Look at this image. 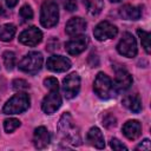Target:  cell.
<instances>
[{
	"mask_svg": "<svg viewBox=\"0 0 151 151\" xmlns=\"http://www.w3.org/2000/svg\"><path fill=\"white\" fill-rule=\"evenodd\" d=\"M58 132L65 143H70L72 145H79L81 142L79 130L76 126V124L68 112H66L61 116V118L58 123Z\"/></svg>",
	"mask_w": 151,
	"mask_h": 151,
	"instance_id": "cell-1",
	"label": "cell"
},
{
	"mask_svg": "<svg viewBox=\"0 0 151 151\" xmlns=\"http://www.w3.org/2000/svg\"><path fill=\"white\" fill-rule=\"evenodd\" d=\"M29 103H31L29 96L25 92H19L6 101V104L2 107V113L5 114L22 113L29 107Z\"/></svg>",
	"mask_w": 151,
	"mask_h": 151,
	"instance_id": "cell-2",
	"label": "cell"
},
{
	"mask_svg": "<svg viewBox=\"0 0 151 151\" xmlns=\"http://www.w3.org/2000/svg\"><path fill=\"white\" fill-rule=\"evenodd\" d=\"M58 20H59V8L57 2L52 0L44 1L40 11V24L45 28H51L58 24Z\"/></svg>",
	"mask_w": 151,
	"mask_h": 151,
	"instance_id": "cell-3",
	"label": "cell"
},
{
	"mask_svg": "<svg viewBox=\"0 0 151 151\" xmlns=\"http://www.w3.org/2000/svg\"><path fill=\"white\" fill-rule=\"evenodd\" d=\"M93 90L96 94L101 99H109L113 96L114 87L111 78L104 72H99L93 81Z\"/></svg>",
	"mask_w": 151,
	"mask_h": 151,
	"instance_id": "cell-4",
	"label": "cell"
},
{
	"mask_svg": "<svg viewBox=\"0 0 151 151\" xmlns=\"http://www.w3.org/2000/svg\"><path fill=\"white\" fill-rule=\"evenodd\" d=\"M42 61H44V59H42L41 53L33 51V52L27 53L21 59V61L19 63V68L25 73L35 74L41 70Z\"/></svg>",
	"mask_w": 151,
	"mask_h": 151,
	"instance_id": "cell-5",
	"label": "cell"
},
{
	"mask_svg": "<svg viewBox=\"0 0 151 151\" xmlns=\"http://www.w3.org/2000/svg\"><path fill=\"white\" fill-rule=\"evenodd\" d=\"M117 51L119 54H122L124 57L133 58L137 54V42H136L134 37L131 33L125 32L122 35V38L117 45Z\"/></svg>",
	"mask_w": 151,
	"mask_h": 151,
	"instance_id": "cell-6",
	"label": "cell"
},
{
	"mask_svg": "<svg viewBox=\"0 0 151 151\" xmlns=\"http://www.w3.org/2000/svg\"><path fill=\"white\" fill-rule=\"evenodd\" d=\"M80 90V77L78 73L73 72L66 76L63 80V91L67 99L74 98Z\"/></svg>",
	"mask_w": 151,
	"mask_h": 151,
	"instance_id": "cell-7",
	"label": "cell"
},
{
	"mask_svg": "<svg viewBox=\"0 0 151 151\" xmlns=\"http://www.w3.org/2000/svg\"><path fill=\"white\" fill-rule=\"evenodd\" d=\"M117 34H118V28L109 21L99 22L93 29V35L99 41H105V40H109V39H113Z\"/></svg>",
	"mask_w": 151,
	"mask_h": 151,
	"instance_id": "cell-8",
	"label": "cell"
},
{
	"mask_svg": "<svg viewBox=\"0 0 151 151\" xmlns=\"http://www.w3.org/2000/svg\"><path fill=\"white\" fill-rule=\"evenodd\" d=\"M19 41L26 46H37L38 44L41 42L42 40V33L41 31L35 27V26H32V27H28L27 29L22 31L19 35Z\"/></svg>",
	"mask_w": 151,
	"mask_h": 151,
	"instance_id": "cell-9",
	"label": "cell"
},
{
	"mask_svg": "<svg viewBox=\"0 0 151 151\" xmlns=\"http://www.w3.org/2000/svg\"><path fill=\"white\" fill-rule=\"evenodd\" d=\"M61 96L59 94L58 90L50 91V93L45 96L41 103V109L46 114H53L61 106Z\"/></svg>",
	"mask_w": 151,
	"mask_h": 151,
	"instance_id": "cell-10",
	"label": "cell"
},
{
	"mask_svg": "<svg viewBox=\"0 0 151 151\" xmlns=\"http://www.w3.org/2000/svg\"><path fill=\"white\" fill-rule=\"evenodd\" d=\"M87 44H88V39L86 35L84 34L76 35L72 37V39L65 44V50L71 55H78L86 50Z\"/></svg>",
	"mask_w": 151,
	"mask_h": 151,
	"instance_id": "cell-11",
	"label": "cell"
},
{
	"mask_svg": "<svg viewBox=\"0 0 151 151\" xmlns=\"http://www.w3.org/2000/svg\"><path fill=\"white\" fill-rule=\"evenodd\" d=\"M46 66L52 72H66L71 67V60L63 55H51L46 61Z\"/></svg>",
	"mask_w": 151,
	"mask_h": 151,
	"instance_id": "cell-12",
	"label": "cell"
},
{
	"mask_svg": "<svg viewBox=\"0 0 151 151\" xmlns=\"http://www.w3.org/2000/svg\"><path fill=\"white\" fill-rule=\"evenodd\" d=\"M86 27H87V24L83 18L73 17L67 21L65 26V32L70 37H76V35L84 34L86 31Z\"/></svg>",
	"mask_w": 151,
	"mask_h": 151,
	"instance_id": "cell-13",
	"label": "cell"
},
{
	"mask_svg": "<svg viewBox=\"0 0 151 151\" xmlns=\"http://www.w3.org/2000/svg\"><path fill=\"white\" fill-rule=\"evenodd\" d=\"M132 77L125 68H116V77L113 87L117 91H126L132 85Z\"/></svg>",
	"mask_w": 151,
	"mask_h": 151,
	"instance_id": "cell-14",
	"label": "cell"
},
{
	"mask_svg": "<svg viewBox=\"0 0 151 151\" xmlns=\"http://www.w3.org/2000/svg\"><path fill=\"white\" fill-rule=\"evenodd\" d=\"M51 142V136L48 130L45 126H39L34 130L33 133V144L35 146V149H45Z\"/></svg>",
	"mask_w": 151,
	"mask_h": 151,
	"instance_id": "cell-15",
	"label": "cell"
},
{
	"mask_svg": "<svg viewBox=\"0 0 151 151\" xmlns=\"http://www.w3.org/2000/svg\"><path fill=\"white\" fill-rule=\"evenodd\" d=\"M124 136L130 139V140H134L137 139L140 133H142V125L138 120H127L122 129Z\"/></svg>",
	"mask_w": 151,
	"mask_h": 151,
	"instance_id": "cell-16",
	"label": "cell"
},
{
	"mask_svg": "<svg viewBox=\"0 0 151 151\" xmlns=\"http://www.w3.org/2000/svg\"><path fill=\"white\" fill-rule=\"evenodd\" d=\"M86 140L90 145L97 147V149H104L105 147V140H104V136L100 131V129L98 127H91L86 134Z\"/></svg>",
	"mask_w": 151,
	"mask_h": 151,
	"instance_id": "cell-17",
	"label": "cell"
},
{
	"mask_svg": "<svg viewBox=\"0 0 151 151\" xmlns=\"http://www.w3.org/2000/svg\"><path fill=\"white\" fill-rule=\"evenodd\" d=\"M119 15L125 20H138L142 15V9L137 6L124 5L119 8Z\"/></svg>",
	"mask_w": 151,
	"mask_h": 151,
	"instance_id": "cell-18",
	"label": "cell"
},
{
	"mask_svg": "<svg viewBox=\"0 0 151 151\" xmlns=\"http://www.w3.org/2000/svg\"><path fill=\"white\" fill-rule=\"evenodd\" d=\"M123 105L130 111L137 113L142 110V100L138 94H127L123 98Z\"/></svg>",
	"mask_w": 151,
	"mask_h": 151,
	"instance_id": "cell-19",
	"label": "cell"
},
{
	"mask_svg": "<svg viewBox=\"0 0 151 151\" xmlns=\"http://www.w3.org/2000/svg\"><path fill=\"white\" fill-rule=\"evenodd\" d=\"M15 32H17V28L13 24H5L0 26V40L5 42L11 41L15 35Z\"/></svg>",
	"mask_w": 151,
	"mask_h": 151,
	"instance_id": "cell-20",
	"label": "cell"
},
{
	"mask_svg": "<svg viewBox=\"0 0 151 151\" xmlns=\"http://www.w3.org/2000/svg\"><path fill=\"white\" fill-rule=\"evenodd\" d=\"M83 1L87 8V12L91 15H98L101 12V9L104 8L103 0H83Z\"/></svg>",
	"mask_w": 151,
	"mask_h": 151,
	"instance_id": "cell-21",
	"label": "cell"
},
{
	"mask_svg": "<svg viewBox=\"0 0 151 151\" xmlns=\"http://www.w3.org/2000/svg\"><path fill=\"white\" fill-rule=\"evenodd\" d=\"M2 60H4V65L6 67V70L12 71L15 66V54L12 51H6L2 54Z\"/></svg>",
	"mask_w": 151,
	"mask_h": 151,
	"instance_id": "cell-22",
	"label": "cell"
},
{
	"mask_svg": "<svg viewBox=\"0 0 151 151\" xmlns=\"http://www.w3.org/2000/svg\"><path fill=\"white\" fill-rule=\"evenodd\" d=\"M137 33H138V37L140 39L143 48L149 54L150 53V33L147 31H144V29H140V28L137 31Z\"/></svg>",
	"mask_w": 151,
	"mask_h": 151,
	"instance_id": "cell-23",
	"label": "cell"
},
{
	"mask_svg": "<svg viewBox=\"0 0 151 151\" xmlns=\"http://www.w3.org/2000/svg\"><path fill=\"white\" fill-rule=\"evenodd\" d=\"M19 17L22 20V22L29 21L33 19V9L31 8L29 5H24L21 6V8L19 9Z\"/></svg>",
	"mask_w": 151,
	"mask_h": 151,
	"instance_id": "cell-24",
	"label": "cell"
},
{
	"mask_svg": "<svg viewBox=\"0 0 151 151\" xmlns=\"http://www.w3.org/2000/svg\"><path fill=\"white\" fill-rule=\"evenodd\" d=\"M20 120L17 119V118H8L4 122V129L7 133H11L13 131H15L19 126H20Z\"/></svg>",
	"mask_w": 151,
	"mask_h": 151,
	"instance_id": "cell-25",
	"label": "cell"
},
{
	"mask_svg": "<svg viewBox=\"0 0 151 151\" xmlns=\"http://www.w3.org/2000/svg\"><path fill=\"white\" fill-rule=\"evenodd\" d=\"M55 1L59 2L68 12H73L77 8V0H55Z\"/></svg>",
	"mask_w": 151,
	"mask_h": 151,
	"instance_id": "cell-26",
	"label": "cell"
},
{
	"mask_svg": "<svg viewBox=\"0 0 151 151\" xmlns=\"http://www.w3.org/2000/svg\"><path fill=\"white\" fill-rule=\"evenodd\" d=\"M44 85L45 87H47L50 91H54V90H58L59 88V83L55 78L53 77H50V78H46L44 80Z\"/></svg>",
	"mask_w": 151,
	"mask_h": 151,
	"instance_id": "cell-27",
	"label": "cell"
},
{
	"mask_svg": "<svg viewBox=\"0 0 151 151\" xmlns=\"http://www.w3.org/2000/svg\"><path fill=\"white\" fill-rule=\"evenodd\" d=\"M116 118H114V116H112V114H106L104 118H103V124H104V126L105 127H113V126H116Z\"/></svg>",
	"mask_w": 151,
	"mask_h": 151,
	"instance_id": "cell-28",
	"label": "cell"
},
{
	"mask_svg": "<svg viewBox=\"0 0 151 151\" xmlns=\"http://www.w3.org/2000/svg\"><path fill=\"white\" fill-rule=\"evenodd\" d=\"M110 145H111V147L113 149V150H118V151H120V150H127V147L119 140V139H117V138H112L111 139V142H110Z\"/></svg>",
	"mask_w": 151,
	"mask_h": 151,
	"instance_id": "cell-29",
	"label": "cell"
},
{
	"mask_svg": "<svg viewBox=\"0 0 151 151\" xmlns=\"http://www.w3.org/2000/svg\"><path fill=\"white\" fill-rule=\"evenodd\" d=\"M13 88L14 90H25V88H27L28 87V84H27V81H25L24 79H15L14 81H13Z\"/></svg>",
	"mask_w": 151,
	"mask_h": 151,
	"instance_id": "cell-30",
	"label": "cell"
},
{
	"mask_svg": "<svg viewBox=\"0 0 151 151\" xmlns=\"http://www.w3.org/2000/svg\"><path fill=\"white\" fill-rule=\"evenodd\" d=\"M137 150H145V151H149L150 149H151V145H150V140L146 138V139H144L140 144H138L137 145V147H136Z\"/></svg>",
	"mask_w": 151,
	"mask_h": 151,
	"instance_id": "cell-31",
	"label": "cell"
},
{
	"mask_svg": "<svg viewBox=\"0 0 151 151\" xmlns=\"http://www.w3.org/2000/svg\"><path fill=\"white\" fill-rule=\"evenodd\" d=\"M5 4L7 5L8 8H13L14 6H17L18 0H5Z\"/></svg>",
	"mask_w": 151,
	"mask_h": 151,
	"instance_id": "cell-32",
	"label": "cell"
},
{
	"mask_svg": "<svg viewBox=\"0 0 151 151\" xmlns=\"http://www.w3.org/2000/svg\"><path fill=\"white\" fill-rule=\"evenodd\" d=\"M110 1H111V2H119L120 0H110Z\"/></svg>",
	"mask_w": 151,
	"mask_h": 151,
	"instance_id": "cell-33",
	"label": "cell"
}]
</instances>
